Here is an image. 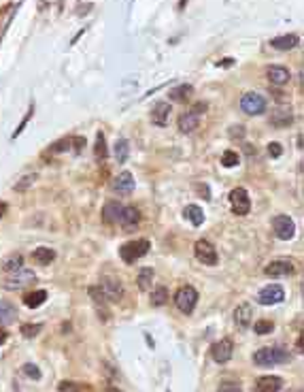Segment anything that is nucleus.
Returning a JSON list of instances; mask_svg holds the SVG:
<instances>
[{"label":"nucleus","instance_id":"obj_51","mask_svg":"<svg viewBox=\"0 0 304 392\" xmlns=\"http://www.w3.org/2000/svg\"><path fill=\"white\" fill-rule=\"evenodd\" d=\"M296 347H298V352H302V337L298 339V343H296Z\"/></svg>","mask_w":304,"mask_h":392},{"label":"nucleus","instance_id":"obj_14","mask_svg":"<svg viewBox=\"0 0 304 392\" xmlns=\"http://www.w3.org/2000/svg\"><path fill=\"white\" fill-rule=\"evenodd\" d=\"M171 111H173L171 109V103H164V101L155 103L153 109H151V122L155 126H166L168 119H171Z\"/></svg>","mask_w":304,"mask_h":392},{"label":"nucleus","instance_id":"obj_45","mask_svg":"<svg viewBox=\"0 0 304 392\" xmlns=\"http://www.w3.org/2000/svg\"><path fill=\"white\" fill-rule=\"evenodd\" d=\"M104 371H107V373H109V377H111V380H113V382H117V380H119V375H117V371H115V369H113V365H109V362H107V365H104Z\"/></svg>","mask_w":304,"mask_h":392},{"label":"nucleus","instance_id":"obj_12","mask_svg":"<svg viewBox=\"0 0 304 392\" xmlns=\"http://www.w3.org/2000/svg\"><path fill=\"white\" fill-rule=\"evenodd\" d=\"M268 277H287L294 273V262L292 260H272L270 265L264 269Z\"/></svg>","mask_w":304,"mask_h":392},{"label":"nucleus","instance_id":"obj_16","mask_svg":"<svg viewBox=\"0 0 304 392\" xmlns=\"http://www.w3.org/2000/svg\"><path fill=\"white\" fill-rule=\"evenodd\" d=\"M266 77H268V81H270L272 85H285V83H289V79H292L289 70L285 66H279V64L268 66L266 68Z\"/></svg>","mask_w":304,"mask_h":392},{"label":"nucleus","instance_id":"obj_11","mask_svg":"<svg viewBox=\"0 0 304 392\" xmlns=\"http://www.w3.org/2000/svg\"><path fill=\"white\" fill-rule=\"evenodd\" d=\"M232 354H234V343H232L230 339H221L213 343L211 347V356H213V360L219 362V365H223V362H228L232 358Z\"/></svg>","mask_w":304,"mask_h":392},{"label":"nucleus","instance_id":"obj_2","mask_svg":"<svg viewBox=\"0 0 304 392\" xmlns=\"http://www.w3.org/2000/svg\"><path fill=\"white\" fill-rule=\"evenodd\" d=\"M149 252V241L147 239H136V241H128V243H124L119 247V256H122L124 262H136L138 258H143V256Z\"/></svg>","mask_w":304,"mask_h":392},{"label":"nucleus","instance_id":"obj_18","mask_svg":"<svg viewBox=\"0 0 304 392\" xmlns=\"http://www.w3.org/2000/svg\"><path fill=\"white\" fill-rule=\"evenodd\" d=\"M251 320H253V307L249 303H243V305H238V307L234 309V322L240 326V329L251 326Z\"/></svg>","mask_w":304,"mask_h":392},{"label":"nucleus","instance_id":"obj_32","mask_svg":"<svg viewBox=\"0 0 304 392\" xmlns=\"http://www.w3.org/2000/svg\"><path fill=\"white\" fill-rule=\"evenodd\" d=\"M94 154H96V160H104L109 156V152H107V141H104V134L102 132H98V137H96Z\"/></svg>","mask_w":304,"mask_h":392},{"label":"nucleus","instance_id":"obj_20","mask_svg":"<svg viewBox=\"0 0 304 392\" xmlns=\"http://www.w3.org/2000/svg\"><path fill=\"white\" fill-rule=\"evenodd\" d=\"M292 119H294L292 109H287V107H281V109H274V111H272L270 124L277 126V128H285V126L292 124Z\"/></svg>","mask_w":304,"mask_h":392},{"label":"nucleus","instance_id":"obj_50","mask_svg":"<svg viewBox=\"0 0 304 392\" xmlns=\"http://www.w3.org/2000/svg\"><path fill=\"white\" fill-rule=\"evenodd\" d=\"M6 209H9V207H6V203H0V218H2L4 213H6Z\"/></svg>","mask_w":304,"mask_h":392},{"label":"nucleus","instance_id":"obj_4","mask_svg":"<svg viewBox=\"0 0 304 392\" xmlns=\"http://www.w3.org/2000/svg\"><path fill=\"white\" fill-rule=\"evenodd\" d=\"M37 280V275H34V271H28V269H19V271H13V273H9V277L4 280L2 288L4 290H22L26 286H30V283Z\"/></svg>","mask_w":304,"mask_h":392},{"label":"nucleus","instance_id":"obj_7","mask_svg":"<svg viewBox=\"0 0 304 392\" xmlns=\"http://www.w3.org/2000/svg\"><path fill=\"white\" fill-rule=\"evenodd\" d=\"M285 298V290L279 283H268L258 292V303L260 305H277Z\"/></svg>","mask_w":304,"mask_h":392},{"label":"nucleus","instance_id":"obj_40","mask_svg":"<svg viewBox=\"0 0 304 392\" xmlns=\"http://www.w3.org/2000/svg\"><path fill=\"white\" fill-rule=\"evenodd\" d=\"M217 392H243L240 388V384H234V382H223L217 386Z\"/></svg>","mask_w":304,"mask_h":392},{"label":"nucleus","instance_id":"obj_15","mask_svg":"<svg viewBox=\"0 0 304 392\" xmlns=\"http://www.w3.org/2000/svg\"><path fill=\"white\" fill-rule=\"evenodd\" d=\"M124 213V205H119L117 201H109L102 207V222L104 224H117L122 220Z\"/></svg>","mask_w":304,"mask_h":392},{"label":"nucleus","instance_id":"obj_44","mask_svg":"<svg viewBox=\"0 0 304 392\" xmlns=\"http://www.w3.org/2000/svg\"><path fill=\"white\" fill-rule=\"evenodd\" d=\"M32 113H34V107H30V111H28V113H26V117L22 119V124H19V128H17V130H15V134H13V137H17V134H19V132H22V130H24V126L28 124V119H30V115H32Z\"/></svg>","mask_w":304,"mask_h":392},{"label":"nucleus","instance_id":"obj_9","mask_svg":"<svg viewBox=\"0 0 304 392\" xmlns=\"http://www.w3.org/2000/svg\"><path fill=\"white\" fill-rule=\"evenodd\" d=\"M100 288L104 292V298L111 303H119L124 298V286L119 280H113V277H104L100 281Z\"/></svg>","mask_w":304,"mask_h":392},{"label":"nucleus","instance_id":"obj_22","mask_svg":"<svg viewBox=\"0 0 304 392\" xmlns=\"http://www.w3.org/2000/svg\"><path fill=\"white\" fill-rule=\"evenodd\" d=\"M122 226L124 228H134L138 222H140V211L136 207H124V213H122Z\"/></svg>","mask_w":304,"mask_h":392},{"label":"nucleus","instance_id":"obj_6","mask_svg":"<svg viewBox=\"0 0 304 392\" xmlns=\"http://www.w3.org/2000/svg\"><path fill=\"white\" fill-rule=\"evenodd\" d=\"M230 205H232V211L236 216H247L251 209V201H249V194H247L245 188H234L230 192Z\"/></svg>","mask_w":304,"mask_h":392},{"label":"nucleus","instance_id":"obj_10","mask_svg":"<svg viewBox=\"0 0 304 392\" xmlns=\"http://www.w3.org/2000/svg\"><path fill=\"white\" fill-rule=\"evenodd\" d=\"M194 254H196L198 260L204 262V265H209V267L217 265V249L213 247V243H209V241H204V239L198 241L196 247H194Z\"/></svg>","mask_w":304,"mask_h":392},{"label":"nucleus","instance_id":"obj_13","mask_svg":"<svg viewBox=\"0 0 304 392\" xmlns=\"http://www.w3.org/2000/svg\"><path fill=\"white\" fill-rule=\"evenodd\" d=\"M283 388V380L277 375H264L260 377L253 386V392H279Z\"/></svg>","mask_w":304,"mask_h":392},{"label":"nucleus","instance_id":"obj_47","mask_svg":"<svg viewBox=\"0 0 304 392\" xmlns=\"http://www.w3.org/2000/svg\"><path fill=\"white\" fill-rule=\"evenodd\" d=\"M70 143H75V152H79V149L83 147V143H86V141H83L81 137H75V139H70Z\"/></svg>","mask_w":304,"mask_h":392},{"label":"nucleus","instance_id":"obj_29","mask_svg":"<svg viewBox=\"0 0 304 392\" xmlns=\"http://www.w3.org/2000/svg\"><path fill=\"white\" fill-rule=\"evenodd\" d=\"M185 218H187L194 226H200V224L204 222V213H202V209H200L198 205H187V207H185Z\"/></svg>","mask_w":304,"mask_h":392},{"label":"nucleus","instance_id":"obj_25","mask_svg":"<svg viewBox=\"0 0 304 392\" xmlns=\"http://www.w3.org/2000/svg\"><path fill=\"white\" fill-rule=\"evenodd\" d=\"M47 301V292L45 290H34V292H28V294L24 296V305L30 309H37L41 307Z\"/></svg>","mask_w":304,"mask_h":392},{"label":"nucleus","instance_id":"obj_48","mask_svg":"<svg viewBox=\"0 0 304 392\" xmlns=\"http://www.w3.org/2000/svg\"><path fill=\"white\" fill-rule=\"evenodd\" d=\"M102 392H119V388H115L113 384H109V386H104V388H102Z\"/></svg>","mask_w":304,"mask_h":392},{"label":"nucleus","instance_id":"obj_41","mask_svg":"<svg viewBox=\"0 0 304 392\" xmlns=\"http://www.w3.org/2000/svg\"><path fill=\"white\" fill-rule=\"evenodd\" d=\"M245 137V126H232L230 128V139H243Z\"/></svg>","mask_w":304,"mask_h":392},{"label":"nucleus","instance_id":"obj_37","mask_svg":"<svg viewBox=\"0 0 304 392\" xmlns=\"http://www.w3.org/2000/svg\"><path fill=\"white\" fill-rule=\"evenodd\" d=\"M221 165H223V167H236V165H238V154L232 152V149L223 152V156H221Z\"/></svg>","mask_w":304,"mask_h":392},{"label":"nucleus","instance_id":"obj_23","mask_svg":"<svg viewBox=\"0 0 304 392\" xmlns=\"http://www.w3.org/2000/svg\"><path fill=\"white\" fill-rule=\"evenodd\" d=\"M22 265H24L22 254H9L6 258H2V262H0V269H2L4 273H13V271L24 269Z\"/></svg>","mask_w":304,"mask_h":392},{"label":"nucleus","instance_id":"obj_38","mask_svg":"<svg viewBox=\"0 0 304 392\" xmlns=\"http://www.w3.org/2000/svg\"><path fill=\"white\" fill-rule=\"evenodd\" d=\"M22 371H24V375L30 377V380H41V371H39V367H37V365H32V362H26V365L22 367Z\"/></svg>","mask_w":304,"mask_h":392},{"label":"nucleus","instance_id":"obj_43","mask_svg":"<svg viewBox=\"0 0 304 392\" xmlns=\"http://www.w3.org/2000/svg\"><path fill=\"white\" fill-rule=\"evenodd\" d=\"M268 154H270L272 158H279V156L283 154L281 143H268Z\"/></svg>","mask_w":304,"mask_h":392},{"label":"nucleus","instance_id":"obj_49","mask_svg":"<svg viewBox=\"0 0 304 392\" xmlns=\"http://www.w3.org/2000/svg\"><path fill=\"white\" fill-rule=\"evenodd\" d=\"M4 341H6V331L0 326V343H4Z\"/></svg>","mask_w":304,"mask_h":392},{"label":"nucleus","instance_id":"obj_3","mask_svg":"<svg viewBox=\"0 0 304 392\" xmlns=\"http://www.w3.org/2000/svg\"><path fill=\"white\" fill-rule=\"evenodd\" d=\"M196 303H198V292L194 286H181L176 290L174 294V305L179 307L181 313H192L196 309Z\"/></svg>","mask_w":304,"mask_h":392},{"label":"nucleus","instance_id":"obj_21","mask_svg":"<svg viewBox=\"0 0 304 392\" xmlns=\"http://www.w3.org/2000/svg\"><path fill=\"white\" fill-rule=\"evenodd\" d=\"M113 188H115V192H119V194H130V192L134 190V177H132V173H128V170L119 173L115 183H113Z\"/></svg>","mask_w":304,"mask_h":392},{"label":"nucleus","instance_id":"obj_19","mask_svg":"<svg viewBox=\"0 0 304 392\" xmlns=\"http://www.w3.org/2000/svg\"><path fill=\"white\" fill-rule=\"evenodd\" d=\"M298 43H300L298 34H283V37H274L270 41V45L274 49H279V52H289V49H294Z\"/></svg>","mask_w":304,"mask_h":392},{"label":"nucleus","instance_id":"obj_5","mask_svg":"<svg viewBox=\"0 0 304 392\" xmlns=\"http://www.w3.org/2000/svg\"><path fill=\"white\" fill-rule=\"evenodd\" d=\"M240 109H243L247 115H261L266 111V98L258 94V92H247V94L240 98Z\"/></svg>","mask_w":304,"mask_h":392},{"label":"nucleus","instance_id":"obj_28","mask_svg":"<svg viewBox=\"0 0 304 392\" xmlns=\"http://www.w3.org/2000/svg\"><path fill=\"white\" fill-rule=\"evenodd\" d=\"M192 92H194L192 85L183 83V85H179V88H174V90L171 92V101H174V103H185L187 98L192 96Z\"/></svg>","mask_w":304,"mask_h":392},{"label":"nucleus","instance_id":"obj_27","mask_svg":"<svg viewBox=\"0 0 304 392\" xmlns=\"http://www.w3.org/2000/svg\"><path fill=\"white\" fill-rule=\"evenodd\" d=\"M153 277H155V273H153V269H149V267H145V269H140L138 271V277H136V283H138V288L140 290H149L151 288V283H153Z\"/></svg>","mask_w":304,"mask_h":392},{"label":"nucleus","instance_id":"obj_8","mask_svg":"<svg viewBox=\"0 0 304 392\" xmlns=\"http://www.w3.org/2000/svg\"><path fill=\"white\" fill-rule=\"evenodd\" d=\"M272 228H274V234L281 241H289L296 234V224L289 216H277L272 220Z\"/></svg>","mask_w":304,"mask_h":392},{"label":"nucleus","instance_id":"obj_24","mask_svg":"<svg viewBox=\"0 0 304 392\" xmlns=\"http://www.w3.org/2000/svg\"><path fill=\"white\" fill-rule=\"evenodd\" d=\"M53 258H55V252L51 247H37L32 252V260L37 262V265H51L53 262Z\"/></svg>","mask_w":304,"mask_h":392},{"label":"nucleus","instance_id":"obj_1","mask_svg":"<svg viewBox=\"0 0 304 392\" xmlns=\"http://www.w3.org/2000/svg\"><path fill=\"white\" fill-rule=\"evenodd\" d=\"M289 360V354L281 347H261L253 354V362L258 367H274L279 362H287Z\"/></svg>","mask_w":304,"mask_h":392},{"label":"nucleus","instance_id":"obj_34","mask_svg":"<svg viewBox=\"0 0 304 392\" xmlns=\"http://www.w3.org/2000/svg\"><path fill=\"white\" fill-rule=\"evenodd\" d=\"M253 331H256V335H268L274 331V324L270 320H258V322L253 324Z\"/></svg>","mask_w":304,"mask_h":392},{"label":"nucleus","instance_id":"obj_33","mask_svg":"<svg viewBox=\"0 0 304 392\" xmlns=\"http://www.w3.org/2000/svg\"><path fill=\"white\" fill-rule=\"evenodd\" d=\"M34 181H37V173H28L15 183V186H13V190H15V192H26L30 186H34Z\"/></svg>","mask_w":304,"mask_h":392},{"label":"nucleus","instance_id":"obj_39","mask_svg":"<svg viewBox=\"0 0 304 392\" xmlns=\"http://www.w3.org/2000/svg\"><path fill=\"white\" fill-rule=\"evenodd\" d=\"M83 388L86 386H81V384H77V382H62L60 384V392H83Z\"/></svg>","mask_w":304,"mask_h":392},{"label":"nucleus","instance_id":"obj_36","mask_svg":"<svg viewBox=\"0 0 304 392\" xmlns=\"http://www.w3.org/2000/svg\"><path fill=\"white\" fill-rule=\"evenodd\" d=\"M41 331H43V326H41V324H24V326H22V335H24L26 339L37 337Z\"/></svg>","mask_w":304,"mask_h":392},{"label":"nucleus","instance_id":"obj_26","mask_svg":"<svg viewBox=\"0 0 304 392\" xmlns=\"http://www.w3.org/2000/svg\"><path fill=\"white\" fill-rule=\"evenodd\" d=\"M15 316H17V311H15V307H13L11 303L0 301V326H2V329L6 324L15 322Z\"/></svg>","mask_w":304,"mask_h":392},{"label":"nucleus","instance_id":"obj_35","mask_svg":"<svg viewBox=\"0 0 304 392\" xmlns=\"http://www.w3.org/2000/svg\"><path fill=\"white\" fill-rule=\"evenodd\" d=\"M87 294L91 296V301H94L96 305H104L107 303V298H104V292L100 286H89L87 288Z\"/></svg>","mask_w":304,"mask_h":392},{"label":"nucleus","instance_id":"obj_46","mask_svg":"<svg viewBox=\"0 0 304 392\" xmlns=\"http://www.w3.org/2000/svg\"><path fill=\"white\" fill-rule=\"evenodd\" d=\"M192 111H194V113H198V115H202V113L207 111V103H198V105H194V107H192Z\"/></svg>","mask_w":304,"mask_h":392},{"label":"nucleus","instance_id":"obj_42","mask_svg":"<svg viewBox=\"0 0 304 392\" xmlns=\"http://www.w3.org/2000/svg\"><path fill=\"white\" fill-rule=\"evenodd\" d=\"M68 147H70V141L64 139V141H58V143H55L51 149H49V152H51V154H58V152H64V149H68Z\"/></svg>","mask_w":304,"mask_h":392},{"label":"nucleus","instance_id":"obj_17","mask_svg":"<svg viewBox=\"0 0 304 392\" xmlns=\"http://www.w3.org/2000/svg\"><path fill=\"white\" fill-rule=\"evenodd\" d=\"M198 126H200V115L194 113L192 109L179 115V130L181 132H194Z\"/></svg>","mask_w":304,"mask_h":392},{"label":"nucleus","instance_id":"obj_31","mask_svg":"<svg viewBox=\"0 0 304 392\" xmlns=\"http://www.w3.org/2000/svg\"><path fill=\"white\" fill-rule=\"evenodd\" d=\"M166 301H168V290L164 286H158L151 294V305L153 307H162V305H166Z\"/></svg>","mask_w":304,"mask_h":392},{"label":"nucleus","instance_id":"obj_30","mask_svg":"<svg viewBox=\"0 0 304 392\" xmlns=\"http://www.w3.org/2000/svg\"><path fill=\"white\" fill-rule=\"evenodd\" d=\"M128 154H130V143L126 139H119L115 143V158H117V162H126V160H128Z\"/></svg>","mask_w":304,"mask_h":392}]
</instances>
